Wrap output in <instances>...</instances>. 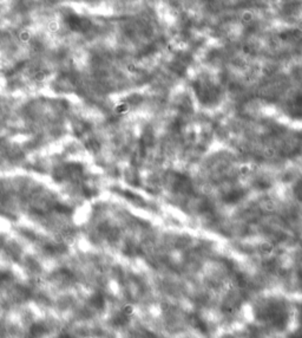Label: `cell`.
<instances>
[{
	"instance_id": "cell-1",
	"label": "cell",
	"mask_w": 302,
	"mask_h": 338,
	"mask_svg": "<svg viewBox=\"0 0 302 338\" xmlns=\"http://www.w3.org/2000/svg\"><path fill=\"white\" fill-rule=\"evenodd\" d=\"M123 312L125 313L126 316H131V314L135 312V306L131 305V304H126V305L123 307Z\"/></svg>"
}]
</instances>
